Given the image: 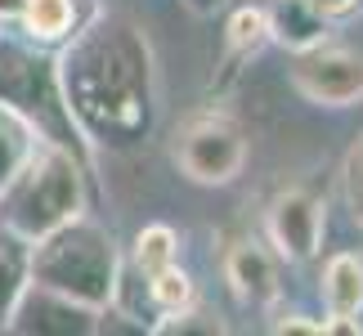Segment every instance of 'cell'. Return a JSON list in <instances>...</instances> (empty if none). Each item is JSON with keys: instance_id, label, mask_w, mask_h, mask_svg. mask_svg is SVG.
Masks as SVG:
<instances>
[{"instance_id": "obj_18", "label": "cell", "mask_w": 363, "mask_h": 336, "mask_svg": "<svg viewBox=\"0 0 363 336\" xmlns=\"http://www.w3.org/2000/svg\"><path fill=\"white\" fill-rule=\"evenodd\" d=\"M341 193H345V206H350V220L363 229V135L354 139V148L345 152V166H341Z\"/></svg>"}, {"instance_id": "obj_12", "label": "cell", "mask_w": 363, "mask_h": 336, "mask_svg": "<svg viewBox=\"0 0 363 336\" xmlns=\"http://www.w3.org/2000/svg\"><path fill=\"white\" fill-rule=\"evenodd\" d=\"M318 291H323L328 314H359L363 310V256L359 251H337L323 264V278H318Z\"/></svg>"}, {"instance_id": "obj_11", "label": "cell", "mask_w": 363, "mask_h": 336, "mask_svg": "<svg viewBox=\"0 0 363 336\" xmlns=\"http://www.w3.org/2000/svg\"><path fill=\"white\" fill-rule=\"evenodd\" d=\"M264 13H269V36L291 54L328 40V18L310 5V0H269Z\"/></svg>"}, {"instance_id": "obj_1", "label": "cell", "mask_w": 363, "mask_h": 336, "mask_svg": "<svg viewBox=\"0 0 363 336\" xmlns=\"http://www.w3.org/2000/svg\"><path fill=\"white\" fill-rule=\"evenodd\" d=\"M59 86L90 148L130 152L157 125V54L130 13H94L59 54Z\"/></svg>"}, {"instance_id": "obj_21", "label": "cell", "mask_w": 363, "mask_h": 336, "mask_svg": "<svg viewBox=\"0 0 363 336\" xmlns=\"http://www.w3.org/2000/svg\"><path fill=\"white\" fill-rule=\"evenodd\" d=\"M23 5H27V0H0V23H18Z\"/></svg>"}, {"instance_id": "obj_5", "label": "cell", "mask_w": 363, "mask_h": 336, "mask_svg": "<svg viewBox=\"0 0 363 336\" xmlns=\"http://www.w3.org/2000/svg\"><path fill=\"white\" fill-rule=\"evenodd\" d=\"M171 162L179 175L202 189H225L247 166V130L225 108H202L184 117V125L171 139Z\"/></svg>"}, {"instance_id": "obj_13", "label": "cell", "mask_w": 363, "mask_h": 336, "mask_svg": "<svg viewBox=\"0 0 363 336\" xmlns=\"http://www.w3.org/2000/svg\"><path fill=\"white\" fill-rule=\"evenodd\" d=\"M27 283H32V242L0 229V332L9 327V314Z\"/></svg>"}, {"instance_id": "obj_9", "label": "cell", "mask_w": 363, "mask_h": 336, "mask_svg": "<svg viewBox=\"0 0 363 336\" xmlns=\"http://www.w3.org/2000/svg\"><path fill=\"white\" fill-rule=\"evenodd\" d=\"M274 247L256 242V237H238V242L225 247V283L251 310H274L278 296H283V269H278Z\"/></svg>"}, {"instance_id": "obj_14", "label": "cell", "mask_w": 363, "mask_h": 336, "mask_svg": "<svg viewBox=\"0 0 363 336\" xmlns=\"http://www.w3.org/2000/svg\"><path fill=\"white\" fill-rule=\"evenodd\" d=\"M269 13L264 5H238L225 23V50H229V72H238L233 63H247L251 54H260L269 45Z\"/></svg>"}, {"instance_id": "obj_2", "label": "cell", "mask_w": 363, "mask_h": 336, "mask_svg": "<svg viewBox=\"0 0 363 336\" xmlns=\"http://www.w3.org/2000/svg\"><path fill=\"white\" fill-rule=\"evenodd\" d=\"M86 157L40 139L32 157L23 162V171L0 189V229L36 242V237L63 229L67 220L86 215Z\"/></svg>"}, {"instance_id": "obj_19", "label": "cell", "mask_w": 363, "mask_h": 336, "mask_svg": "<svg viewBox=\"0 0 363 336\" xmlns=\"http://www.w3.org/2000/svg\"><path fill=\"white\" fill-rule=\"evenodd\" d=\"M278 336H287V332H305V336H323V318H310V314H283L274 323Z\"/></svg>"}, {"instance_id": "obj_4", "label": "cell", "mask_w": 363, "mask_h": 336, "mask_svg": "<svg viewBox=\"0 0 363 336\" xmlns=\"http://www.w3.org/2000/svg\"><path fill=\"white\" fill-rule=\"evenodd\" d=\"M0 103L32 121L40 139L63 144L90 162V144L81 139L72 112H67L63 86H59V59H50L45 45L0 32Z\"/></svg>"}, {"instance_id": "obj_22", "label": "cell", "mask_w": 363, "mask_h": 336, "mask_svg": "<svg viewBox=\"0 0 363 336\" xmlns=\"http://www.w3.org/2000/svg\"><path fill=\"white\" fill-rule=\"evenodd\" d=\"M184 5H189L193 13H216L220 5H225V0H184Z\"/></svg>"}, {"instance_id": "obj_8", "label": "cell", "mask_w": 363, "mask_h": 336, "mask_svg": "<svg viewBox=\"0 0 363 336\" xmlns=\"http://www.w3.org/2000/svg\"><path fill=\"white\" fill-rule=\"evenodd\" d=\"M5 332H23V336H90V332H99V310L63 296V291H50L40 283H27L18 305H13V314H9Z\"/></svg>"}, {"instance_id": "obj_3", "label": "cell", "mask_w": 363, "mask_h": 336, "mask_svg": "<svg viewBox=\"0 0 363 336\" xmlns=\"http://www.w3.org/2000/svg\"><path fill=\"white\" fill-rule=\"evenodd\" d=\"M32 283L63 291L90 310H104L117 301L121 287V251L104 224L77 215L32 242Z\"/></svg>"}, {"instance_id": "obj_15", "label": "cell", "mask_w": 363, "mask_h": 336, "mask_svg": "<svg viewBox=\"0 0 363 336\" xmlns=\"http://www.w3.org/2000/svg\"><path fill=\"white\" fill-rule=\"evenodd\" d=\"M36 144H40L36 125L27 121V117H18L13 108L0 103V189H5L9 179L23 171V162L32 157Z\"/></svg>"}, {"instance_id": "obj_7", "label": "cell", "mask_w": 363, "mask_h": 336, "mask_svg": "<svg viewBox=\"0 0 363 336\" xmlns=\"http://www.w3.org/2000/svg\"><path fill=\"white\" fill-rule=\"evenodd\" d=\"M328 233V206L318 193L310 189H283L278 198L264 206V242L274 247L278 260L287 264H305L318 256Z\"/></svg>"}, {"instance_id": "obj_20", "label": "cell", "mask_w": 363, "mask_h": 336, "mask_svg": "<svg viewBox=\"0 0 363 336\" xmlns=\"http://www.w3.org/2000/svg\"><path fill=\"white\" fill-rule=\"evenodd\" d=\"M310 5L323 13L328 23H337V18H350V13H359V9H363V0H310Z\"/></svg>"}, {"instance_id": "obj_6", "label": "cell", "mask_w": 363, "mask_h": 336, "mask_svg": "<svg viewBox=\"0 0 363 336\" xmlns=\"http://www.w3.org/2000/svg\"><path fill=\"white\" fill-rule=\"evenodd\" d=\"M287 81L314 108H354L363 103V50L318 40V45L291 54Z\"/></svg>"}, {"instance_id": "obj_10", "label": "cell", "mask_w": 363, "mask_h": 336, "mask_svg": "<svg viewBox=\"0 0 363 336\" xmlns=\"http://www.w3.org/2000/svg\"><path fill=\"white\" fill-rule=\"evenodd\" d=\"M99 5L94 0H27L18 13V32L36 45H63L86 27Z\"/></svg>"}, {"instance_id": "obj_16", "label": "cell", "mask_w": 363, "mask_h": 336, "mask_svg": "<svg viewBox=\"0 0 363 336\" xmlns=\"http://www.w3.org/2000/svg\"><path fill=\"white\" fill-rule=\"evenodd\" d=\"M130 256H135L139 278H152V274L171 269V264H179V233L171 224H148V229L135 233Z\"/></svg>"}, {"instance_id": "obj_17", "label": "cell", "mask_w": 363, "mask_h": 336, "mask_svg": "<svg viewBox=\"0 0 363 336\" xmlns=\"http://www.w3.org/2000/svg\"><path fill=\"white\" fill-rule=\"evenodd\" d=\"M144 283H148V305H152V314H157V318H171L179 310H189V305H198L193 278L179 269V264H171V269L144 278Z\"/></svg>"}]
</instances>
